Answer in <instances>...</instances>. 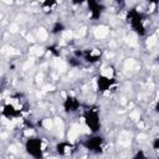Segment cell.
<instances>
[{
	"instance_id": "7",
	"label": "cell",
	"mask_w": 159,
	"mask_h": 159,
	"mask_svg": "<svg viewBox=\"0 0 159 159\" xmlns=\"http://www.w3.org/2000/svg\"><path fill=\"white\" fill-rule=\"evenodd\" d=\"M84 60H87L88 62H97L101 58V51L98 48H92V50H87L83 53Z\"/></svg>"
},
{
	"instance_id": "10",
	"label": "cell",
	"mask_w": 159,
	"mask_h": 159,
	"mask_svg": "<svg viewBox=\"0 0 159 159\" xmlns=\"http://www.w3.org/2000/svg\"><path fill=\"white\" fill-rule=\"evenodd\" d=\"M56 4H57V0H45L42 5H43V7H45V9L51 10Z\"/></svg>"
},
{
	"instance_id": "3",
	"label": "cell",
	"mask_w": 159,
	"mask_h": 159,
	"mask_svg": "<svg viewBox=\"0 0 159 159\" xmlns=\"http://www.w3.org/2000/svg\"><path fill=\"white\" fill-rule=\"evenodd\" d=\"M84 122H86L87 127H88L92 132L98 130L99 127H101L99 116H98V113H97L96 111H93V109H89V111L86 112V114H84Z\"/></svg>"
},
{
	"instance_id": "12",
	"label": "cell",
	"mask_w": 159,
	"mask_h": 159,
	"mask_svg": "<svg viewBox=\"0 0 159 159\" xmlns=\"http://www.w3.org/2000/svg\"><path fill=\"white\" fill-rule=\"evenodd\" d=\"M148 1H149V2H153V4H157L158 0H148Z\"/></svg>"
},
{
	"instance_id": "8",
	"label": "cell",
	"mask_w": 159,
	"mask_h": 159,
	"mask_svg": "<svg viewBox=\"0 0 159 159\" xmlns=\"http://www.w3.org/2000/svg\"><path fill=\"white\" fill-rule=\"evenodd\" d=\"M102 143H103V139L101 137H93L86 142V147L91 150H99L102 148Z\"/></svg>"
},
{
	"instance_id": "4",
	"label": "cell",
	"mask_w": 159,
	"mask_h": 159,
	"mask_svg": "<svg viewBox=\"0 0 159 159\" xmlns=\"http://www.w3.org/2000/svg\"><path fill=\"white\" fill-rule=\"evenodd\" d=\"M97 84H98V89L101 92L109 91L112 88V86L114 84V77H108V76L101 75L97 78Z\"/></svg>"
},
{
	"instance_id": "5",
	"label": "cell",
	"mask_w": 159,
	"mask_h": 159,
	"mask_svg": "<svg viewBox=\"0 0 159 159\" xmlns=\"http://www.w3.org/2000/svg\"><path fill=\"white\" fill-rule=\"evenodd\" d=\"M87 2H88V9H89V12H91L92 17L98 19L101 16L102 10H103V6L99 2V0H87Z\"/></svg>"
},
{
	"instance_id": "11",
	"label": "cell",
	"mask_w": 159,
	"mask_h": 159,
	"mask_svg": "<svg viewBox=\"0 0 159 159\" xmlns=\"http://www.w3.org/2000/svg\"><path fill=\"white\" fill-rule=\"evenodd\" d=\"M84 0H72V2L73 4H77V5H80V4H82Z\"/></svg>"
},
{
	"instance_id": "9",
	"label": "cell",
	"mask_w": 159,
	"mask_h": 159,
	"mask_svg": "<svg viewBox=\"0 0 159 159\" xmlns=\"http://www.w3.org/2000/svg\"><path fill=\"white\" fill-rule=\"evenodd\" d=\"M58 149V153L60 154H67L70 150H71V148H72V145L71 144H68V143H61V144H58V147H57Z\"/></svg>"
},
{
	"instance_id": "6",
	"label": "cell",
	"mask_w": 159,
	"mask_h": 159,
	"mask_svg": "<svg viewBox=\"0 0 159 159\" xmlns=\"http://www.w3.org/2000/svg\"><path fill=\"white\" fill-rule=\"evenodd\" d=\"M63 107H65L66 112L72 113V112H76V111L80 108V102H78V99H77L76 97L68 96V97L65 99V102H63Z\"/></svg>"
},
{
	"instance_id": "2",
	"label": "cell",
	"mask_w": 159,
	"mask_h": 159,
	"mask_svg": "<svg viewBox=\"0 0 159 159\" xmlns=\"http://www.w3.org/2000/svg\"><path fill=\"white\" fill-rule=\"evenodd\" d=\"M42 140L40 138H30L26 142V150L31 157L39 158L42 154Z\"/></svg>"
},
{
	"instance_id": "1",
	"label": "cell",
	"mask_w": 159,
	"mask_h": 159,
	"mask_svg": "<svg viewBox=\"0 0 159 159\" xmlns=\"http://www.w3.org/2000/svg\"><path fill=\"white\" fill-rule=\"evenodd\" d=\"M127 20L129 22V25L132 26V29L138 32L139 35L145 34V26H144V21H143V16L139 11L137 10H130L127 15Z\"/></svg>"
}]
</instances>
